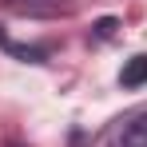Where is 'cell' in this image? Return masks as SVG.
Returning <instances> with one entry per match:
<instances>
[{
  "label": "cell",
  "mask_w": 147,
  "mask_h": 147,
  "mask_svg": "<svg viewBox=\"0 0 147 147\" xmlns=\"http://www.w3.org/2000/svg\"><path fill=\"white\" fill-rule=\"evenodd\" d=\"M111 147H147V111L119 123L115 135H111Z\"/></svg>",
  "instance_id": "1"
},
{
  "label": "cell",
  "mask_w": 147,
  "mask_h": 147,
  "mask_svg": "<svg viewBox=\"0 0 147 147\" xmlns=\"http://www.w3.org/2000/svg\"><path fill=\"white\" fill-rule=\"evenodd\" d=\"M119 84L123 88H143L147 84V56H131L119 72Z\"/></svg>",
  "instance_id": "2"
},
{
  "label": "cell",
  "mask_w": 147,
  "mask_h": 147,
  "mask_svg": "<svg viewBox=\"0 0 147 147\" xmlns=\"http://www.w3.org/2000/svg\"><path fill=\"white\" fill-rule=\"evenodd\" d=\"M0 4H12V0H0Z\"/></svg>",
  "instance_id": "3"
}]
</instances>
